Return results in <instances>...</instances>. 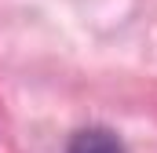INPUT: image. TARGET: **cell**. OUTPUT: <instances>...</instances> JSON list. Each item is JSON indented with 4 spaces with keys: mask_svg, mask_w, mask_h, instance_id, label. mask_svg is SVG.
<instances>
[{
    "mask_svg": "<svg viewBox=\"0 0 157 153\" xmlns=\"http://www.w3.org/2000/svg\"><path fill=\"white\" fill-rule=\"evenodd\" d=\"M66 153H124V146L110 128H84L70 139Z\"/></svg>",
    "mask_w": 157,
    "mask_h": 153,
    "instance_id": "6da1fadb",
    "label": "cell"
}]
</instances>
